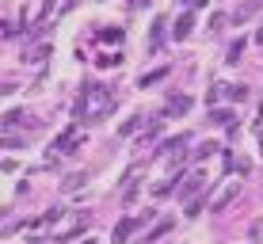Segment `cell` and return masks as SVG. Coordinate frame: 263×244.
Instances as JSON below:
<instances>
[{
  "label": "cell",
  "mask_w": 263,
  "mask_h": 244,
  "mask_svg": "<svg viewBox=\"0 0 263 244\" xmlns=\"http://www.w3.org/2000/svg\"><path fill=\"white\" fill-rule=\"evenodd\" d=\"M8 92H12V84H0V96H8Z\"/></svg>",
  "instance_id": "4fadbf2b"
},
{
  "label": "cell",
  "mask_w": 263,
  "mask_h": 244,
  "mask_svg": "<svg viewBox=\"0 0 263 244\" xmlns=\"http://www.w3.org/2000/svg\"><path fill=\"white\" fill-rule=\"evenodd\" d=\"M77 145H80V126L72 122L69 130H65V138H58V141H53L50 157H53V160H58V157H69V149H77Z\"/></svg>",
  "instance_id": "7a4b0ae2"
},
{
  "label": "cell",
  "mask_w": 263,
  "mask_h": 244,
  "mask_svg": "<svg viewBox=\"0 0 263 244\" xmlns=\"http://www.w3.org/2000/svg\"><path fill=\"white\" fill-rule=\"evenodd\" d=\"M187 111H191V99H187V96L168 99V115H187Z\"/></svg>",
  "instance_id": "52a82bcc"
},
{
  "label": "cell",
  "mask_w": 263,
  "mask_h": 244,
  "mask_svg": "<svg viewBox=\"0 0 263 244\" xmlns=\"http://www.w3.org/2000/svg\"><path fill=\"white\" fill-rule=\"evenodd\" d=\"M187 145V138H168L164 145H160V153H172V149H183Z\"/></svg>",
  "instance_id": "30bf717a"
},
{
  "label": "cell",
  "mask_w": 263,
  "mask_h": 244,
  "mask_svg": "<svg viewBox=\"0 0 263 244\" xmlns=\"http://www.w3.org/2000/svg\"><path fill=\"white\" fill-rule=\"evenodd\" d=\"M225 92H229L233 99H244V96H248V88H244V84H233V88H225Z\"/></svg>",
  "instance_id": "8fae6325"
},
{
  "label": "cell",
  "mask_w": 263,
  "mask_h": 244,
  "mask_svg": "<svg viewBox=\"0 0 263 244\" xmlns=\"http://www.w3.org/2000/svg\"><path fill=\"white\" fill-rule=\"evenodd\" d=\"M84 244H96V240H84Z\"/></svg>",
  "instance_id": "5bb4252c"
},
{
  "label": "cell",
  "mask_w": 263,
  "mask_h": 244,
  "mask_svg": "<svg viewBox=\"0 0 263 244\" xmlns=\"http://www.w3.org/2000/svg\"><path fill=\"white\" fill-rule=\"evenodd\" d=\"M107 111H111V88H84V96H80V103H77V119L96 122V119H103Z\"/></svg>",
  "instance_id": "6da1fadb"
},
{
  "label": "cell",
  "mask_w": 263,
  "mask_h": 244,
  "mask_svg": "<svg viewBox=\"0 0 263 244\" xmlns=\"http://www.w3.org/2000/svg\"><path fill=\"white\" fill-rule=\"evenodd\" d=\"M240 50H244V42H233V46H229V61H237V58H240Z\"/></svg>",
  "instance_id": "7c38bea8"
},
{
  "label": "cell",
  "mask_w": 263,
  "mask_h": 244,
  "mask_svg": "<svg viewBox=\"0 0 263 244\" xmlns=\"http://www.w3.org/2000/svg\"><path fill=\"white\" fill-rule=\"evenodd\" d=\"M202 183H206V179H202V176H191V179H187V183H183V187H179V198H187V202H191V198L198 195V187H202Z\"/></svg>",
  "instance_id": "277c9868"
},
{
  "label": "cell",
  "mask_w": 263,
  "mask_h": 244,
  "mask_svg": "<svg viewBox=\"0 0 263 244\" xmlns=\"http://www.w3.org/2000/svg\"><path fill=\"white\" fill-rule=\"evenodd\" d=\"M191 23H195V15L183 12V15L176 20V31H172V34H176V39H187V34H191Z\"/></svg>",
  "instance_id": "8992f818"
},
{
  "label": "cell",
  "mask_w": 263,
  "mask_h": 244,
  "mask_svg": "<svg viewBox=\"0 0 263 244\" xmlns=\"http://www.w3.org/2000/svg\"><path fill=\"white\" fill-rule=\"evenodd\" d=\"M168 229H172V221H160V225H157V229H153V233H149V237H145V244H153V240H157V237H164V233H168Z\"/></svg>",
  "instance_id": "9c48e42d"
},
{
  "label": "cell",
  "mask_w": 263,
  "mask_h": 244,
  "mask_svg": "<svg viewBox=\"0 0 263 244\" xmlns=\"http://www.w3.org/2000/svg\"><path fill=\"white\" fill-rule=\"evenodd\" d=\"M119 39H122L119 27H103V34H99V42H119Z\"/></svg>",
  "instance_id": "ba28073f"
},
{
  "label": "cell",
  "mask_w": 263,
  "mask_h": 244,
  "mask_svg": "<svg viewBox=\"0 0 263 244\" xmlns=\"http://www.w3.org/2000/svg\"><path fill=\"white\" fill-rule=\"evenodd\" d=\"M134 229H138V221H134V218H122L119 225H115V244H122V240L130 237Z\"/></svg>",
  "instance_id": "5b68a950"
},
{
  "label": "cell",
  "mask_w": 263,
  "mask_h": 244,
  "mask_svg": "<svg viewBox=\"0 0 263 244\" xmlns=\"http://www.w3.org/2000/svg\"><path fill=\"white\" fill-rule=\"evenodd\" d=\"M237 195H240V183H225V191L214 198V214H221V210H225V206H229Z\"/></svg>",
  "instance_id": "3957f363"
}]
</instances>
